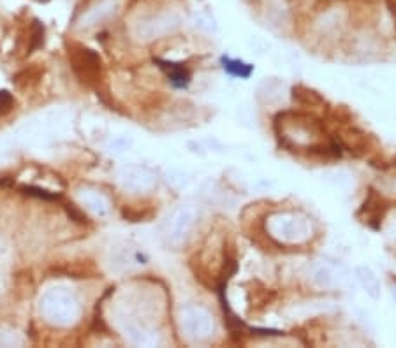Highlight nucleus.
Returning a JSON list of instances; mask_svg holds the SVG:
<instances>
[{
    "label": "nucleus",
    "mask_w": 396,
    "mask_h": 348,
    "mask_svg": "<svg viewBox=\"0 0 396 348\" xmlns=\"http://www.w3.org/2000/svg\"><path fill=\"white\" fill-rule=\"evenodd\" d=\"M69 58L72 62V69L79 76V80L87 84H93L101 81V58L92 49L79 48L69 51Z\"/></svg>",
    "instance_id": "nucleus-1"
},
{
    "label": "nucleus",
    "mask_w": 396,
    "mask_h": 348,
    "mask_svg": "<svg viewBox=\"0 0 396 348\" xmlns=\"http://www.w3.org/2000/svg\"><path fill=\"white\" fill-rule=\"evenodd\" d=\"M158 63H160L162 69H166L169 80H171L176 86H185V84L189 83L190 74L187 69H183L181 65H176V63H167V62H158Z\"/></svg>",
    "instance_id": "nucleus-2"
},
{
    "label": "nucleus",
    "mask_w": 396,
    "mask_h": 348,
    "mask_svg": "<svg viewBox=\"0 0 396 348\" xmlns=\"http://www.w3.org/2000/svg\"><path fill=\"white\" fill-rule=\"evenodd\" d=\"M356 274H357L359 283L363 285V288H365L372 297H377L378 295V283H377V278L374 276V273H372L368 267H357Z\"/></svg>",
    "instance_id": "nucleus-3"
},
{
    "label": "nucleus",
    "mask_w": 396,
    "mask_h": 348,
    "mask_svg": "<svg viewBox=\"0 0 396 348\" xmlns=\"http://www.w3.org/2000/svg\"><path fill=\"white\" fill-rule=\"evenodd\" d=\"M222 63H224L225 71H227L231 76H236V78H248L252 72V67L246 65V63H243V62H240V60L222 58Z\"/></svg>",
    "instance_id": "nucleus-4"
},
{
    "label": "nucleus",
    "mask_w": 396,
    "mask_h": 348,
    "mask_svg": "<svg viewBox=\"0 0 396 348\" xmlns=\"http://www.w3.org/2000/svg\"><path fill=\"white\" fill-rule=\"evenodd\" d=\"M13 107H14L13 95L9 92H5V90H2V92H0V118L9 115V113L13 111Z\"/></svg>",
    "instance_id": "nucleus-5"
},
{
    "label": "nucleus",
    "mask_w": 396,
    "mask_h": 348,
    "mask_svg": "<svg viewBox=\"0 0 396 348\" xmlns=\"http://www.w3.org/2000/svg\"><path fill=\"white\" fill-rule=\"evenodd\" d=\"M315 282L322 287H331L334 283V278L333 274L330 273V269H321V271H317L315 274Z\"/></svg>",
    "instance_id": "nucleus-6"
}]
</instances>
